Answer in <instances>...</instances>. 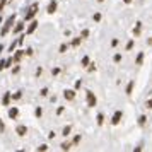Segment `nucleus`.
<instances>
[{"instance_id":"1","label":"nucleus","mask_w":152,"mask_h":152,"mask_svg":"<svg viewBox=\"0 0 152 152\" xmlns=\"http://www.w3.org/2000/svg\"><path fill=\"white\" fill-rule=\"evenodd\" d=\"M14 22H15V15L12 14V15H10V17L7 19V22L4 24V28H2V31H0V33H2V34L5 36V34L9 33V31H10V28H12V24H14Z\"/></svg>"},{"instance_id":"2","label":"nucleus","mask_w":152,"mask_h":152,"mask_svg":"<svg viewBox=\"0 0 152 152\" xmlns=\"http://www.w3.org/2000/svg\"><path fill=\"white\" fill-rule=\"evenodd\" d=\"M36 12H38V4H33V5L29 7V12L26 14V21H31V19L34 17Z\"/></svg>"},{"instance_id":"3","label":"nucleus","mask_w":152,"mask_h":152,"mask_svg":"<svg viewBox=\"0 0 152 152\" xmlns=\"http://www.w3.org/2000/svg\"><path fill=\"white\" fill-rule=\"evenodd\" d=\"M87 104H89V108H94L96 106V96L92 92H87Z\"/></svg>"},{"instance_id":"4","label":"nucleus","mask_w":152,"mask_h":152,"mask_svg":"<svg viewBox=\"0 0 152 152\" xmlns=\"http://www.w3.org/2000/svg\"><path fill=\"white\" fill-rule=\"evenodd\" d=\"M14 62V58H7V60H2L0 62V70H4V69H9L10 67V63Z\"/></svg>"},{"instance_id":"5","label":"nucleus","mask_w":152,"mask_h":152,"mask_svg":"<svg viewBox=\"0 0 152 152\" xmlns=\"http://www.w3.org/2000/svg\"><path fill=\"white\" fill-rule=\"evenodd\" d=\"M63 96H65L67 101H72V99L75 97V92H74V91H70V89H67V91H63Z\"/></svg>"},{"instance_id":"6","label":"nucleus","mask_w":152,"mask_h":152,"mask_svg":"<svg viewBox=\"0 0 152 152\" xmlns=\"http://www.w3.org/2000/svg\"><path fill=\"white\" fill-rule=\"evenodd\" d=\"M120 120H121V111H116V113L113 115V118H111V123L118 125V123H120Z\"/></svg>"},{"instance_id":"7","label":"nucleus","mask_w":152,"mask_h":152,"mask_svg":"<svg viewBox=\"0 0 152 152\" xmlns=\"http://www.w3.org/2000/svg\"><path fill=\"white\" fill-rule=\"evenodd\" d=\"M55 10H56V2L51 0V4L48 5V14H55Z\"/></svg>"},{"instance_id":"8","label":"nucleus","mask_w":152,"mask_h":152,"mask_svg":"<svg viewBox=\"0 0 152 152\" xmlns=\"http://www.w3.org/2000/svg\"><path fill=\"white\" fill-rule=\"evenodd\" d=\"M15 132H17V133H19V135H26V132H28V128H26V126H17V128H15Z\"/></svg>"},{"instance_id":"9","label":"nucleus","mask_w":152,"mask_h":152,"mask_svg":"<svg viewBox=\"0 0 152 152\" xmlns=\"http://www.w3.org/2000/svg\"><path fill=\"white\" fill-rule=\"evenodd\" d=\"M22 29H24V24H22V22H19V24H15V28H14V33H15V34H19V33H21Z\"/></svg>"},{"instance_id":"10","label":"nucleus","mask_w":152,"mask_h":152,"mask_svg":"<svg viewBox=\"0 0 152 152\" xmlns=\"http://www.w3.org/2000/svg\"><path fill=\"white\" fill-rule=\"evenodd\" d=\"M36 28H38V22L33 21V24H31V26H29V29H28V33H29V34H33V33L36 31Z\"/></svg>"},{"instance_id":"11","label":"nucleus","mask_w":152,"mask_h":152,"mask_svg":"<svg viewBox=\"0 0 152 152\" xmlns=\"http://www.w3.org/2000/svg\"><path fill=\"white\" fill-rule=\"evenodd\" d=\"M22 55H24V53H22V50H17V51H15V55H14V62H19V60L22 58Z\"/></svg>"},{"instance_id":"12","label":"nucleus","mask_w":152,"mask_h":152,"mask_svg":"<svg viewBox=\"0 0 152 152\" xmlns=\"http://www.w3.org/2000/svg\"><path fill=\"white\" fill-rule=\"evenodd\" d=\"M17 115H19V110L17 108H12V110L9 111V116L10 118H17Z\"/></svg>"},{"instance_id":"13","label":"nucleus","mask_w":152,"mask_h":152,"mask_svg":"<svg viewBox=\"0 0 152 152\" xmlns=\"http://www.w3.org/2000/svg\"><path fill=\"white\" fill-rule=\"evenodd\" d=\"M140 29H142V22H137V26H135V29H133V34L138 36L140 34Z\"/></svg>"},{"instance_id":"14","label":"nucleus","mask_w":152,"mask_h":152,"mask_svg":"<svg viewBox=\"0 0 152 152\" xmlns=\"http://www.w3.org/2000/svg\"><path fill=\"white\" fill-rule=\"evenodd\" d=\"M142 62H144V53H138V55H137V60H135V63H137V65H142Z\"/></svg>"},{"instance_id":"15","label":"nucleus","mask_w":152,"mask_h":152,"mask_svg":"<svg viewBox=\"0 0 152 152\" xmlns=\"http://www.w3.org/2000/svg\"><path fill=\"white\" fill-rule=\"evenodd\" d=\"M132 91H133V80L128 82V86H126V94H132Z\"/></svg>"},{"instance_id":"16","label":"nucleus","mask_w":152,"mask_h":152,"mask_svg":"<svg viewBox=\"0 0 152 152\" xmlns=\"http://www.w3.org/2000/svg\"><path fill=\"white\" fill-rule=\"evenodd\" d=\"M80 39H82V38H75V39H72V46H79V45H80Z\"/></svg>"},{"instance_id":"17","label":"nucleus","mask_w":152,"mask_h":152,"mask_svg":"<svg viewBox=\"0 0 152 152\" xmlns=\"http://www.w3.org/2000/svg\"><path fill=\"white\" fill-rule=\"evenodd\" d=\"M2 101H4V104H7L9 101H10V94H9V92H5V96H4V99H2Z\"/></svg>"},{"instance_id":"18","label":"nucleus","mask_w":152,"mask_h":152,"mask_svg":"<svg viewBox=\"0 0 152 152\" xmlns=\"http://www.w3.org/2000/svg\"><path fill=\"white\" fill-rule=\"evenodd\" d=\"M103 121H104V116H103V113H99V115H97V123L103 125Z\"/></svg>"},{"instance_id":"19","label":"nucleus","mask_w":152,"mask_h":152,"mask_svg":"<svg viewBox=\"0 0 152 152\" xmlns=\"http://www.w3.org/2000/svg\"><path fill=\"white\" fill-rule=\"evenodd\" d=\"M89 62H91V60H89V56H84V58H82V65H86V67L89 65Z\"/></svg>"},{"instance_id":"20","label":"nucleus","mask_w":152,"mask_h":152,"mask_svg":"<svg viewBox=\"0 0 152 152\" xmlns=\"http://www.w3.org/2000/svg\"><path fill=\"white\" fill-rule=\"evenodd\" d=\"M89 36V31L87 29H82V33H80V38H87Z\"/></svg>"},{"instance_id":"21","label":"nucleus","mask_w":152,"mask_h":152,"mask_svg":"<svg viewBox=\"0 0 152 152\" xmlns=\"http://www.w3.org/2000/svg\"><path fill=\"white\" fill-rule=\"evenodd\" d=\"M145 120H147V118H145L144 115H142V116L138 118V125H145Z\"/></svg>"},{"instance_id":"22","label":"nucleus","mask_w":152,"mask_h":152,"mask_svg":"<svg viewBox=\"0 0 152 152\" xmlns=\"http://www.w3.org/2000/svg\"><path fill=\"white\" fill-rule=\"evenodd\" d=\"M70 130H72L70 126H65V128H63V133H62V135H69V133H70Z\"/></svg>"},{"instance_id":"23","label":"nucleus","mask_w":152,"mask_h":152,"mask_svg":"<svg viewBox=\"0 0 152 152\" xmlns=\"http://www.w3.org/2000/svg\"><path fill=\"white\" fill-rule=\"evenodd\" d=\"M94 21H96V22L101 21V14H94Z\"/></svg>"},{"instance_id":"24","label":"nucleus","mask_w":152,"mask_h":152,"mask_svg":"<svg viewBox=\"0 0 152 152\" xmlns=\"http://www.w3.org/2000/svg\"><path fill=\"white\" fill-rule=\"evenodd\" d=\"M46 149H48V147H46V145H45V144H43V145H39V147H38V151H46Z\"/></svg>"},{"instance_id":"25","label":"nucleus","mask_w":152,"mask_h":152,"mask_svg":"<svg viewBox=\"0 0 152 152\" xmlns=\"http://www.w3.org/2000/svg\"><path fill=\"white\" fill-rule=\"evenodd\" d=\"M51 74H53V75H58V74H60V69H53L51 70Z\"/></svg>"},{"instance_id":"26","label":"nucleus","mask_w":152,"mask_h":152,"mask_svg":"<svg viewBox=\"0 0 152 152\" xmlns=\"http://www.w3.org/2000/svg\"><path fill=\"white\" fill-rule=\"evenodd\" d=\"M62 149H63V151H69V149H70V144H63Z\"/></svg>"},{"instance_id":"27","label":"nucleus","mask_w":152,"mask_h":152,"mask_svg":"<svg viewBox=\"0 0 152 152\" xmlns=\"http://www.w3.org/2000/svg\"><path fill=\"white\" fill-rule=\"evenodd\" d=\"M41 113H43V111H41V108H38V110H36V116L39 118V116H41Z\"/></svg>"},{"instance_id":"28","label":"nucleus","mask_w":152,"mask_h":152,"mask_svg":"<svg viewBox=\"0 0 152 152\" xmlns=\"http://www.w3.org/2000/svg\"><path fill=\"white\" fill-rule=\"evenodd\" d=\"M46 94H48V89H46V87H45V89H41V96H46Z\"/></svg>"},{"instance_id":"29","label":"nucleus","mask_w":152,"mask_h":152,"mask_svg":"<svg viewBox=\"0 0 152 152\" xmlns=\"http://www.w3.org/2000/svg\"><path fill=\"white\" fill-rule=\"evenodd\" d=\"M12 97H14V99H21V92H15Z\"/></svg>"},{"instance_id":"30","label":"nucleus","mask_w":152,"mask_h":152,"mask_svg":"<svg viewBox=\"0 0 152 152\" xmlns=\"http://www.w3.org/2000/svg\"><path fill=\"white\" fill-rule=\"evenodd\" d=\"M132 46H133V41H128V43H126V50H130Z\"/></svg>"},{"instance_id":"31","label":"nucleus","mask_w":152,"mask_h":152,"mask_svg":"<svg viewBox=\"0 0 152 152\" xmlns=\"http://www.w3.org/2000/svg\"><path fill=\"white\" fill-rule=\"evenodd\" d=\"M5 2H7V0H0V10H2V7L5 5Z\"/></svg>"},{"instance_id":"32","label":"nucleus","mask_w":152,"mask_h":152,"mask_svg":"<svg viewBox=\"0 0 152 152\" xmlns=\"http://www.w3.org/2000/svg\"><path fill=\"white\" fill-rule=\"evenodd\" d=\"M121 60V55H115V62H120Z\"/></svg>"},{"instance_id":"33","label":"nucleus","mask_w":152,"mask_h":152,"mask_svg":"<svg viewBox=\"0 0 152 152\" xmlns=\"http://www.w3.org/2000/svg\"><path fill=\"white\" fill-rule=\"evenodd\" d=\"M65 50H67V45H62V46H60V51H62V53H63Z\"/></svg>"},{"instance_id":"34","label":"nucleus","mask_w":152,"mask_h":152,"mask_svg":"<svg viewBox=\"0 0 152 152\" xmlns=\"http://www.w3.org/2000/svg\"><path fill=\"white\" fill-rule=\"evenodd\" d=\"M147 108H152V97L149 99V101H147Z\"/></svg>"},{"instance_id":"35","label":"nucleus","mask_w":152,"mask_h":152,"mask_svg":"<svg viewBox=\"0 0 152 152\" xmlns=\"http://www.w3.org/2000/svg\"><path fill=\"white\" fill-rule=\"evenodd\" d=\"M123 2H125V4H130L132 0H123Z\"/></svg>"},{"instance_id":"36","label":"nucleus","mask_w":152,"mask_h":152,"mask_svg":"<svg viewBox=\"0 0 152 152\" xmlns=\"http://www.w3.org/2000/svg\"><path fill=\"white\" fill-rule=\"evenodd\" d=\"M2 51H4V46H2V45H0V53H2Z\"/></svg>"},{"instance_id":"37","label":"nucleus","mask_w":152,"mask_h":152,"mask_svg":"<svg viewBox=\"0 0 152 152\" xmlns=\"http://www.w3.org/2000/svg\"><path fill=\"white\" fill-rule=\"evenodd\" d=\"M97 2H103V0H97Z\"/></svg>"},{"instance_id":"38","label":"nucleus","mask_w":152,"mask_h":152,"mask_svg":"<svg viewBox=\"0 0 152 152\" xmlns=\"http://www.w3.org/2000/svg\"><path fill=\"white\" fill-rule=\"evenodd\" d=\"M0 24H2V19H0Z\"/></svg>"}]
</instances>
